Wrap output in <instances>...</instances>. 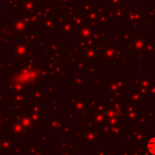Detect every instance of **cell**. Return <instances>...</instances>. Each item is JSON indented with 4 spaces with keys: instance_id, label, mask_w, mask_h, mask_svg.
Masks as SVG:
<instances>
[{
    "instance_id": "obj_1",
    "label": "cell",
    "mask_w": 155,
    "mask_h": 155,
    "mask_svg": "<svg viewBox=\"0 0 155 155\" xmlns=\"http://www.w3.org/2000/svg\"><path fill=\"white\" fill-rule=\"evenodd\" d=\"M149 150L152 154H155V138H152L149 142Z\"/></svg>"
}]
</instances>
